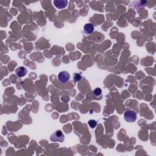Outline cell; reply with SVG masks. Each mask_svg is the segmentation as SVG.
<instances>
[{"instance_id": "obj_1", "label": "cell", "mask_w": 156, "mask_h": 156, "mask_svg": "<svg viewBox=\"0 0 156 156\" xmlns=\"http://www.w3.org/2000/svg\"><path fill=\"white\" fill-rule=\"evenodd\" d=\"M50 140L53 141V142L62 143L65 140V136L62 131H57L51 135Z\"/></svg>"}, {"instance_id": "obj_2", "label": "cell", "mask_w": 156, "mask_h": 156, "mask_svg": "<svg viewBox=\"0 0 156 156\" xmlns=\"http://www.w3.org/2000/svg\"><path fill=\"white\" fill-rule=\"evenodd\" d=\"M137 113L133 110H127L124 113V119L127 122H134L137 120Z\"/></svg>"}, {"instance_id": "obj_3", "label": "cell", "mask_w": 156, "mask_h": 156, "mask_svg": "<svg viewBox=\"0 0 156 156\" xmlns=\"http://www.w3.org/2000/svg\"><path fill=\"white\" fill-rule=\"evenodd\" d=\"M58 78L61 83H67L70 81V74L67 71H62L59 73Z\"/></svg>"}, {"instance_id": "obj_4", "label": "cell", "mask_w": 156, "mask_h": 156, "mask_svg": "<svg viewBox=\"0 0 156 156\" xmlns=\"http://www.w3.org/2000/svg\"><path fill=\"white\" fill-rule=\"evenodd\" d=\"M54 5L58 9H64L67 6L68 1L67 0H55L53 1Z\"/></svg>"}, {"instance_id": "obj_5", "label": "cell", "mask_w": 156, "mask_h": 156, "mask_svg": "<svg viewBox=\"0 0 156 156\" xmlns=\"http://www.w3.org/2000/svg\"><path fill=\"white\" fill-rule=\"evenodd\" d=\"M27 73V69L24 67H19L15 70V73L19 78H22L26 75Z\"/></svg>"}, {"instance_id": "obj_6", "label": "cell", "mask_w": 156, "mask_h": 156, "mask_svg": "<svg viewBox=\"0 0 156 156\" xmlns=\"http://www.w3.org/2000/svg\"><path fill=\"white\" fill-rule=\"evenodd\" d=\"M84 31L86 34H90L94 31V26L92 23H87L84 27Z\"/></svg>"}, {"instance_id": "obj_7", "label": "cell", "mask_w": 156, "mask_h": 156, "mask_svg": "<svg viewBox=\"0 0 156 156\" xmlns=\"http://www.w3.org/2000/svg\"><path fill=\"white\" fill-rule=\"evenodd\" d=\"M88 125L90 126V127L91 128L93 129L96 126L97 122L94 120H90L88 122Z\"/></svg>"}, {"instance_id": "obj_8", "label": "cell", "mask_w": 156, "mask_h": 156, "mask_svg": "<svg viewBox=\"0 0 156 156\" xmlns=\"http://www.w3.org/2000/svg\"><path fill=\"white\" fill-rule=\"evenodd\" d=\"M81 78H82V77H81V74H80L77 73H74V74H73V79H74V81L76 82L79 81L81 79Z\"/></svg>"}, {"instance_id": "obj_9", "label": "cell", "mask_w": 156, "mask_h": 156, "mask_svg": "<svg viewBox=\"0 0 156 156\" xmlns=\"http://www.w3.org/2000/svg\"><path fill=\"white\" fill-rule=\"evenodd\" d=\"M93 94H94V95L96 96H99L101 95V94H102L101 89L100 88H96L93 91Z\"/></svg>"}]
</instances>
